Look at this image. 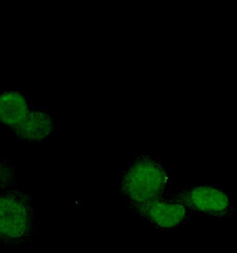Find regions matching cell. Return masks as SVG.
Masks as SVG:
<instances>
[{
  "label": "cell",
  "mask_w": 237,
  "mask_h": 253,
  "mask_svg": "<svg viewBox=\"0 0 237 253\" xmlns=\"http://www.w3.org/2000/svg\"><path fill=\"white\" fill-rule=\"evenodd\" d=\"M39 227L30 193L13 188L0 192V247L18 249L31 245Z\"/></svg>",
  "instance_id": "obj_1"
},
{
  "label": "cell",
  "mask_w": 237,
  "mask_h": 253,
  "mask_svg": "<svg viewBox=\"0 0 237 253\" xmlns=\"http://www.w3.org/2000/svg\"><path fill=\"white\" fill-rule=\"evenodd\" d=\"M170 183L167 166L161 158L143 153L119 174L118 190L127 203H145L163 197Z\"/></svg>",
  "instance_id": "obj_2"
},
{
  "label": "cell",
  "mask_w": 237,
  "mask_h": 253,
  "mask_svg": "<svg viewBox=\"0 0 237 253\" xmlns=\"http://www.w3.org/2000/svg\"><path fill=\"white\" fill-rule=\"evenodd\" d=\"M171 197L192 212L203 214L209 218L225 219L233 215L231 196L221 187L211 185L187 187Z\"/></svg>",
  "instance_id": "obj_3"
},
{
  "label": "cell",
  "mask_w": 237,
  "mask_h": 253,
  "mask_svg": "<svg viewBox=\"0 0 237 253\" xmlns=\"http://www.w3.org/2000/svg\"><path fill=\"white\" fill-rule=\"evenodd\" d=\"M126 209L162 231H174L192 217V211L184 205L165 196L145 203H127Z\"/></svg>",
  "instance_id": "obj_4"
},
{
  "label": "cell",
  "mask_w": 237,
  "mask_h": 253,
  "mask_svg": "<svg viewBox=\"0 0 237 253\" xmlns=\"http://www.w3.org/2000/svg\"><path fill=\"white\" fill-rule=\"evenodd\" d=\"M55 119L47 111L31 109L22 124L11 132L18 140L30 143L48 140L54 133Z\"/></svg>",
  "instance_id": "obj_5"
},
{
  "label": "cell",
  "mask_w": 237,
  "mask_h": 253,
  "mask_svg": "<svg viewBox=\"0 0 237 253\" xmlns=\"http://www.w3.org/2000/svg\"><path fill=\"white\" fill-rule=\"evenodd\" d=\"M31 109L26 96L20 90L10 89L0 92V125L10 131L22 124Z\"/></svg>",
  "instance_id": "obj_6"
},
{
  "label": "cell",
  "mask_w": 237,
  "mask_h": 253,
  "mask_svg": "<svg viewBox=\"0 0 237 253\" xmlns=\"http://www.w3.org/2000/svg\"><path fill=\"white\" fill-rule=\"evenodd\" d=\"M17 180V170L13 162L0 157V192L13 189Z\"/></svg>",
  "instance_id": "obj_7"
}]
</instances>
